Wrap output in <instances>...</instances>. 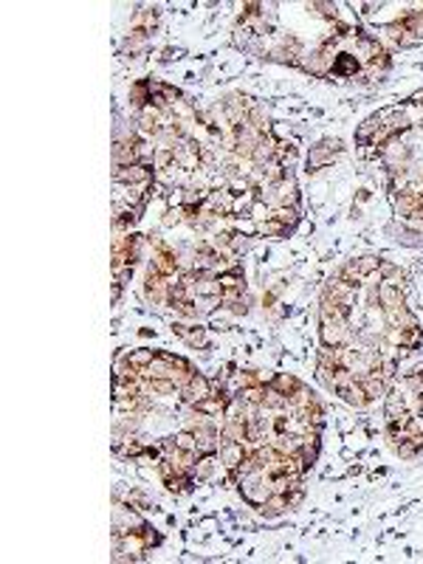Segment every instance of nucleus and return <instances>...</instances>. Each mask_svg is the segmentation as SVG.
<instances>
[{"label":"nucleus","mask_w":423,"mask_h":564,"mask_svg":"<svg viewBox=\"0 0 423 564\" xmlns=\"http://www.w3.org/2000/svg\"><path fill=\"white\" fill-rule=\"evenodd\" d=\"M387 426L395 449L412 457L423 449V370L406 376L387 398Z\"/></svg>","instance_id":"nucleus-1"}]
</instances>
